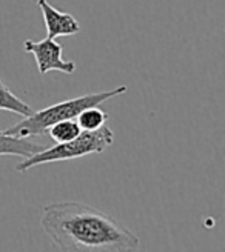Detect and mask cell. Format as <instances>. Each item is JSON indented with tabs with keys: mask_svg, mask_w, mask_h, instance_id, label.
Instances as JSON below:
<instances>
[{
	"mask_svg": "<svg viewBox=\"0 0 225 252\" xmlns=\"http://www.w3.org/2000/svg\"><path fill=\"white\" fill-rule=\"evenodd\" d=\"M40 226L51 243L67 252H123L141 248L139 237L123 223L79 201L46 205Z\"/></svg>",
	"mask_w": 225,
	"mask_h": 252,
	"instance_id": "1",
	"label": "cell"
},
{
	"mask_svg": "<svg viewBox=\"0 0 225 252\" xmlns=\"http://www.w3.org/2000/svg\"><path fill=\"white\" fill-rule=\"evenodd\" d=\"M128 91V86H117L114 90L110 91H101V93H93V94H86L80 95L71 100H65V102L56 103L53 106H48L40 111H34L31 116L23 117L19 123L12 125L11 128H6L3 132L8 135H14V137H34V135H40L48 131V128L57 122L62 120H68V119H76L80 112L90 106H99L101 103H105L107 100L122 95Z\"/></svg>",
	"mask_w": 225,
	"mask_h": 252,
	"instance_id": "2",
	"label": "cell"
},
{
	"mask_svg": "<svg viewBox=\"0 0 225 252\" xmlns=\"http://www.w3.org/2000/svg\"><path fill=\"white\" fill-rule=\"evenodd\" d=\"M112 142H114V132L105 125L94 131L82 129V132L71 140L56 143L51 148H45L40 153L27 157L19 165H16V171L25 172L37 165H45V163L80 158L88 154H102L107 148L112 145Z\"/></svg>",
	"mask_w": 225,
	"mask_h": 252,
	"instance_id": "3",
	"label": "cell"
},
{
	"mask_svg": "<svg viewBox=\"0 0 225 252\" xmlns=\"http://www.w3.org/2000/svg\"><path fill=\"white\" fill-rule=\"evenodd\" d=\"M23 49L34 56L37 68H39L40 74H46L49 71L73 74L77 68L74 62L64 60V57H62L64 46H62L60 43H57L54 39H49V37H46V39H43L40 42L25 40Z\"/></svg>",
	"mask_w": 225,
	"mask_h": 252,
	"instance_id": "4",
	"label": "cell"
},
{
	"mask_svg": "<svg viewBox=\"0 0 225 252\" xmlns=\"http://www.w3.org/2000/svg\"><path fill=\"white\" fill-rule=\"evenodd\" d=\"M37 5L42 11L46 27V37H49V39H56L60 35H74L80 31V25L76 19L68 12L56 9L48 0H37Z\"/></svg>",
	"mask_w": 225,
	"mask_h": 252,
	"instance_id": "5",
	"label": "cell"
},
{
	"mask_svg": "<svg viewBox=\"0 0 225 252\" xmlns=\"http://www.w3.org/2000/svg\"><path fill=\"white\" fill-rule=\"evenodd\" d=\"M45 148V145L27 140V137H14L0 131V156H19L27 158L40 153Z\"/></svg>",
	"mask_w": 225,
	"mask_h": 252,
	"instance_id": "6",
	"label": "cell"
},
{
	"mask_svg": "<svg viewBox=\"0 0 225 252\" xmlns=\"http://www.w3.org/2000/svg\"><path fill=\"white\" fill-rule=\"evenodd\" d=\"M0 111L14 112L22 117H28L34 112V109L27 102L19 98L2 80H0Z\"/></svg>",
	"mask_w": 225,
	"mask_h": 252,
	"instance_id": "7",
	"label": "cell"
},
{
	"mask_svg": "<svg viewBox=\"0 0 225 252\" xmlns=\"http://www.w3.org/2000/svg\"><path fill=\"white\" fill-rule=\"evenodd\" d=\"M48 135L54 143H62V142H68L71 138L77 137L82 129L76 119H68V120H62L54 123L51 128H48Z\"/></svg>",
	"mask_w": 225,
	"mask_h": 252,
	"instance_id": "8",
	"label": "cell"
},
{
	"mask_svg": "<svg viewBox=\"0 0 225 252\" xmlns=\"http://www.w3.org/2000/svg\"><path fill=\"white\" fill-rule=\"evenodd\" d=\"M108 119H110V116L107 111L101 109L99 106H90L80 112V114L76 117V122L79 123L80 129L94 131L97 128H101V126H104Z\"/></svg>",
	"mask_w": 225,
	"mask_h": 252,
	"instance_id": "9",
	"label": "cell"
}]
</instances>
